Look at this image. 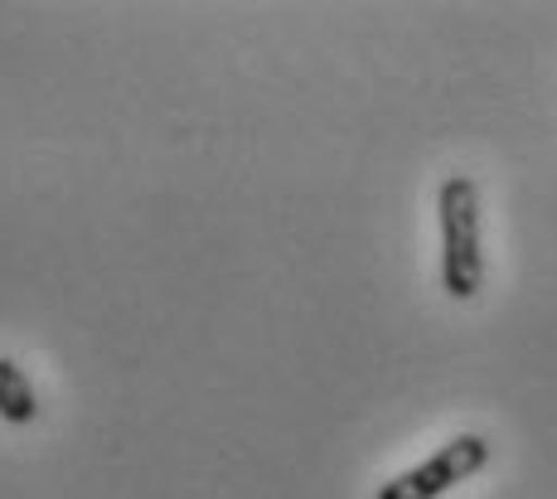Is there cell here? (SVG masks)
I'll return each mask as SVG.
<instances>
[{
	"label": "cell",
	"instance_id": "obj_3",
	"mask_svg": "<svg viewBox=\"0 0 557 499\" xmlns=\"http://www.w3.org/2000/svg\"><path fill=\"white\" fill-rule=\"evenodd\" d=\"M0 417L15 422V427H25V422L39 417V392L15 359H0Z\"/></svg>",
	"mask_w": 557,
	"mask_h": 499
},
{
	"label": "cell",
	"instance_id": "obj_1",
	"mask_svg": "<svg viewBox=\"0 0 557 499\" xmlns=\"http://www.w3.org/2000/svg\"><path fill=\"white\" fill-rule=\"evenodd\" d=\"M442 219V286L451 301H475L485 286V248H480V189L470 175H446L436 189Z\"/></svg>",
	"mask_w": 557,
	"mask_h": 499
},
{
	"label": "cell",
	"instance_id": "obj_2",
	"mask_svg": "<svg viewBox=\"0 0 557 499\" xmlns=\"http://www.w3.org/2000/svg\"><path fill=\"white\" fill-rule=\"evenodd\" d=\"M490 465V441L480 432H460L442 446L436 456H426L422 465L403 471L398 481H388L379 490V499H442L446 490H456L460 481L480 475Z\"/></svg>",
	"mask_w": 557,
	"mask_h": 499
}]
</instances>
